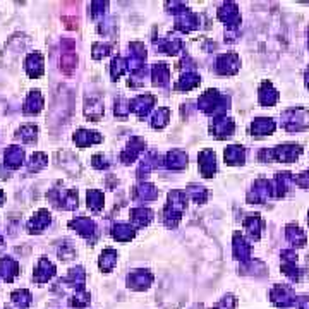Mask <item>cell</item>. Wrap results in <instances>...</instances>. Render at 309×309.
<instances>
[{"label": "cell", "instance_id": "cell-1", "mask_svg": "<svg viewBox=\"0 0 309 309\" xmlns=\"http://www.w3.org/2000/svg\"><path fill=\"white\" fill-rule=\"evenodd\" d=\"M275 124L270 119H258L253 124V132H258V134H266V132H273Z\"/></svg>", "mask_w": 309, "mask_h": 309}]
</instances>
